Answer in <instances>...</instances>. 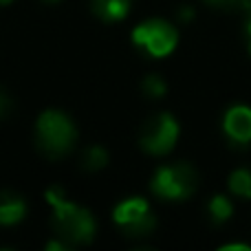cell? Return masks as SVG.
I'll return each instance as SVG.
<instances>
[{
  "label": "cell",
  "mask_w": 251,
  "mask_h": 251,
  "mask_svg": "<svg viewBox=\"0 0 251 251\" xmlns=\"http://www.w3.org/2000/svg\"><path fill=\"white\" fill-rule=\"evenodd\" d=\"M42 2H47V4H55V2H60V0H42Z\"/></svg>",
  "instance_id": "obj_19"
},
{
  "label": "cell",
  "mask_w": 251,
  "mask_h": 251,
  "mask_svg": "<svg viewBox=\"0 0 251 251\" xmlns=\"http://www.w3.org/2000/svg\"><path fill=\"white\" fill-rule=\"evenodd\" d=\"M178 139V124L170 113H159L150 117L141 126L139 132V146L148 152V154H168L174 148Z\"/></svg>",
  "instance_id": "obj_5"
},
{
  "label": "cell",
  "mask_w": 251,
  "mask_h": 251,
  "mask_svg": "<svg viewBox=\"0 0 251 251\" xmlns=\"http://www.w3.org/2000/svg\"><path fill=\"white\" fill-rule=\"evenodd\" d=\"M229 190L231 194H236L238 199L249 201L251 199V170H236L229 174Z\"/></svg>",
  "instance_id": "obj_10"
},
{
  "label": "cell",
  "mask_w": 251,
  "mask_h": 251,
  "mask_svg": "<svg viewBox=\"0 0 251 251\" xmlns=\"http://www.w3.org/2000/svg\"><path fill=\"white\" fill-rule=\"evenodd\" d=\"M178 16H181V20H183V22H187V20H192L194 11H192L190 7H185V9H181V13H178Z\"/></svg>",
  "instance_id": "obj_16"
},
{
  "label": "cell",
  "mask_w": 251,
  "mask_h": 251,
  "mask_svg": "<svg viewBox=\"0 0 251 251\" xmlns=\"http://www.w3.org/2000/svg\"><path fill=\"white\" fill-rule=\"evenodd\" d=\"M9 2H11V0H0V4H9Z\"/></svg>",
  "instance_id": "obj_20"
},
{
  "label": "cell",
  "mask_w": 251,
  "mask_h": 251,
  "mask_svg": "<svg viewBox=\"0 0 251 251\" xmlns=\"http://www.w3.org/2000/svg\"><path fill=\"white\" fill-rule=\"evenodd\" d=\"M231 212H234V205L227 196H214L209 203V216H212L214 225H223L225 221H229Z\"/></svg>",
  "instance_id": "obj_11"
},
{
  "label": "cell",
  "mask_w": 251,
  "mask_h": 251,
  "mask_svg": "<svg viewBox=\"0 0 251 251\" xmlns=\"http://www.w3.org/2000/svg\"><path fill=\"white\" fill-rule=\"evenodd\" d=\"M229 249H245V251H249L251 247H247V245H225V247H223V251H229Z\"/></svg>",
  "instance_id": "obj_17"
},
{
  "label": "cell",
  "mask_w": 251,
  "mask_h": 251,
  "mask_svg": "<svg viewBox=\"0 0 251 251\" xmlns=\"http://www.w3.org/2000/svg\"><path fill=\"white\" fill-rule=\"evenodd\" d=\"M132 42L141 51L152 57H165L174 51L178 42V33L170 22L165 20H146L132 31Z\"/></svg>",
  "instance_id": "obj_4"
},
{
  "label": "cell",
  "mask_w": 251,
  "mask_h": 251,
  "mask_svg": "<svg viewBox=\"0 0 251 251\" xmlns=\"http://www.w3.org/2000/svg\"><path fill=\"white\" fill-rule=\"evenodd\" d=\"M77 141V128L69 115L62 110H44L35 126V143L38 150L49 159H62L73 150Z\"/></svg>",
  "instance_id": "obj_2"
},
{
  "label": "cell",
  "mask_w": 251,
  "mask_h": 251,
  "mask_svg": "<svg viewBox=\"0 0 251 251\" xmlns=\"http://www.w3.org/2000/svg\"><path fill=\"white\" fill-rule=\"evenodd\" d=\"M141 88H143V93H146L148 97H152V100H159V97H163L165 91H168L165 82L159 77V75H148V77L141 82Z\"/></svg>",
  "instance_id": "obj_13"
},
{
  "label": "cell",
  "mask_w": 251,
  "mask_h": 251,
  "mask_svg": "<svg viewBox=\"0 0 251 251\" xmlns=\"http://www.w3.org/2000/svg\"><path fill=\"white\" fill-rule=\"evenodd\" d=\"M26 216V203L13 192H0V225L11 227Z\"/></svg>",
  "instance_id": "obj_8"
},
{
  "label": "cell",
  "mask_w": 251,
  "mask_h": 251,
  "mask_svg": "<svg viewBox=\"0 0 251 251\" xmlns=\"http://www.w3.org/2000/svg\"><path fill=\"white\" fill-rule=\"evenodd\" d=\"M249 13H251V7H249Z\"/></svg>",
  "instance_id": "obj_21"
},
{
  "label": "cell",
  "mask_w": 251,
  "mask_h": 251,
  "mask_svg": "<svg viewBox=\"0 0 251 251\" xmlns=\"http://www.w3.org/2000/svg\"><path fill=\"white\" fill-rule=\"evenodd\" d=\"M132 0H91V9L100 20L104 22H119L128 16Z\"/></svg>",
  "instance_id": "obj_9"
},
{
  "label": "cell",
  "mask_w": 251,
  "mask_h": 251,
  "mask_svg": "<svg viewBox=\"0 0 251 251\" xmlns=\"http://www.w3.org/2000/svg\"><path fill=\"white\" fill-rule=\"evenodd\" d=\"M13 110V100L4 88H0V119H4L7 115H11Z\"/></svg>",
  "instance_id": "obj_15"
},
{
  "label": "cell",
  "mask_w": 251,
  "mask_h": 251,
  "mask_svg": "<svg viewBox=\"0 0 251 251\" xmlns=\"http://www.w3.org/2000/svg\"><path fill=\"white\" fill-rule=\"evenodd\" d=\"M247 35H249V53H251V13H249V22H247Z\"/></svg>",
  "instance_id": "obj_18"
},
{
  "label": "cell",
  "mask_w": 251,
  "mask_h": 251,
  "mask_svg": "<svg viewBox=\"0 0 251 251\" xmlns=\"http://www.w3.org/2000/svg\"><path fill=\"white\" fill-rule=\"evenodd\" d=\"M49 205H53L51 225L55 229V236L62 238L66 245H86L95 238V218L91 212L79 205L71 203L60 187H51L47 192Z\"/></svg>",
  "instance_id": "obj_1"
},
{
  "label": "cell",
  "mask_w": 251,
  "mask_h": 251,
  "mask_svg": "<svg viewBox=\"0 0 251 251\" xmlns=\"http://www.w3.org/2000/svg\"><path fill=\"white\" fill-rule=\"evenodd\" d=\"M117 227L130 238H141L154 231L156 218L152 216V209L146 199H126L113 212Z\"/></svg>",
  "instance_id": "obj_6"
},
{
  "label": "cell",
  "mask_w": 251,
  "mask_h": 251,
  "mask_svg": "<svg viewBox=\"0 0 251 251\" xmlns=\"http://www.w3.org/2000/svg\"><path fill=\"white\" fill-rule=\"evenodd\" d=\"M106 163H108V152L101 146H91L84 152V168H86L88 172H97V170H101Z\"/></svg>",
  "instance_id": "obj_12"
},
{
  "label": "cell",
  "mask_w": 251,
  "mask_h": 251,
  "mask_svg": "<svg viewBox=\"0 0 251 251\" xmlns=\"http://www.w3.org/2000/svg\"><path fill=\"white\" fill-rule=\"evenodd\" d=\"M199 185V174L190 163H172L156 170L150 187L165 201H183L192 196Z\"/></svg>",
  "instance_id": "obj_3"
},
{
  "label": "cell",
  "mask_w": 251,
  "mask_h": 251,
  "mask_svg": "<svg viewBox=\"0 0 251 251\" xmlns=\"http://www.w3.org/2000/svg\"><path fill=\"white\" fill-rule=\"evenodd\" d=\"M223 130L234 146H247L251 141V108L231 106L223 117Z\"/></svg>",
  "instance_id": "obj_7"
},
{
  "label": "cell",
  "mask_w": 251,
  "mask_h": 251,
  "mask_svg": "<svg viewBox=\"0 0 251 251\" xmlns=\"http://www.w3.org/2000/svg\"><path fill=\"white\" fill-rule=\"evenodd\" d=\"M209 7L223 9V11H247L251 7V0H205Z\"/></svg>",
  "instance_id": "obj_14"
}]
</instances>
